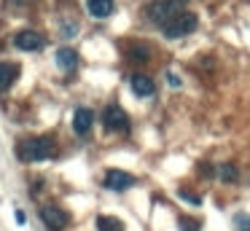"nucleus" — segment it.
Here are the masks:
<instances>
[{"mask_svg": "<svg viewBox=\"0 0 250 231\" xmlns=\"http://www.w3.org/2000/svg\"><path fill=\"white\" fill-rule=\"evenodd\" d=\"M188 0H153V3L146 5V16L153 21V24L164 27L169 19H175L178 14H183Z\"/></svg>", "mask_w": 250, "mask_h": 231, "instance_id": "f257e3e1", "label": "nucleus"}, {"mask_svg": "<svg viewBox=\"0 0 250 231\" xmlns=\"http://www.w3.org/2000/svg\"><path fill=\"white\" fill-rule=\"evenodd\" d=\"M54 156V140L51 137H30L19 145V159L22 161H43Z\"/></svg>", "mask_w": 250, "mask_h": 231, "instance_id": "f03ea898", "label": "nucleus"}, {"mask_svg": "<svg viewBox=\"0 0 250 231\" xmlns=\"http://www.w3.org/2000/svg\"><path fill=\"white\" fill-rule=\"evenodd\" d=\"M199 27V19H196V14H191V11H183V14H178L175 19H169L167 24L162 27L164 35L167 38H183V35H191V32Z\"/></svg>", "mask_w": 250, "mask_h": 231, "instance_id": "7ed1b4c3", "label": "nucleus"}, {"mask_svg": "<svg viewBox=\"0 0 250 231\" xmlns=\"http://www.w3.org/2000/svg\"><path fill=\"white\" fill-rule=\"evenodd\" d=\"M103 121L110 132H129V116L124 113V107L119 105H108L103 113Z\"/></svg>", "mask_w": 250, "mask_h": 231, "instance_id": "20e7f679", "label": "nucleus"}, {"mask_svg": "<svg viewBox=\"0 0 250 231\" xmlns=\"http://www.w3.org/2000/svg\"><path fill=\"white\" fill-rule=\"evenodd\" d=\"M41 218H43V223L49 226L51 231H62L67 226V212L62 207H57V204H46L43 210H41Z\"/></svg>", "mask_w": 250, "mask_h": 231, "instance_id": "39448f33", "label": "nucleus"}, {"mask_svg": "<svg viewBox=\"0 0 250 231\" xmlns=\"http://www.w3.org/2000/svg\"><path fill=\"white\" fill-rule=\"evenodd\" d=\"M14 46L22 48V51H38L41 46H43V35L35 30H22L14 35Z\"/></svg>", "mask_w": 250, "mask_h": 231, "instance_id": "423d86ee", "label": "nucleus"}, {"mask_svg": "<svg viewBox=\"0 0 250 231\" xmlns=\"http://www.w3.org/2000/svg\"><path fill=\"white\" fill-rule=\"evenodd\" d=\"M132 186H135V177L124 169H108V175H105V188H110V191H126Z\"/></svg>", "mask_w": 250, "mask_h": 231, "instance_id": "0eeeda50", "label": "nucleus"}, {"mask_svg": "<svg viewBox=\"0 0 250 231\" xmlns=\"http://www.w3.org/2000/svg\"><path fill=\"white\" fill-rule=\"evenodd\" d=\"M129 86H132V91H135L137 97H151L153 91H156V84H153L148 75H143V73H135V75H132Z\"/></svg>", "mask_w": 250, "mask_h": 231, "instance_id": "6e6552de", "label": "nucleus"}, {"mask_svg": "<svg viewBox=\"0 0 250 231\" xmlns=\"http://www.w3.org/2000/svg\"><path fill=\"white\" fill-rule=\"evenodd\" d=\"M92 124H94V113L89 110V107H78L76 116H73V129H76V134H89Z\"/></svg>", "mask_w": 250, "mask_h": 231, "instance_id": "1a4fd4ad", "label": "nucleus"}, {"mask_svg": "<svg viewBox=\"0 0 250 231\" xmlns=\"http://www.w3.org/2000/svg\"><path fill=\"white\" fill-rule=\"evenodd\" d=\"M86 8H89V14H92V16L105 19V16L113 14L116 3H113V0H86Z\"/></svg>", "mask_w": 250, "mask_h": 231, "instance_id": "9d476101", "label": "nucleus"}, {"mask_svg": "<svg viewBox=\"0 0 250 231\" xmlns=\"http://www.w3.org/2000/svg\"><path fill=\"white\" fill-rule=\"evenodd\" d=\"M17 75H19V64H14V62H0V91H6L8 86L17 81Z\"/></svg>", "mask_w": 250, "mask_h": 231, "instance_id": "9b49d317", "label": "nucleus"}, {"mask_svg": "<svg viewBox=\"0 0 250 231\" xmlns=\"http://www.w3.org/2000/svg\"><path fill=\"white\" fill-rule=\"evenodd\" d=\"M126 57H129L132 62H148V59H151V46L135 41V43H129V46H126Z\"/></svg>", "mask_w": 250, "mask_h": 231, "instance_id": "f8f14e48", "label": "nucleus"}, {"mask_svg": "<svg viewBox=\"0 0 250 231\" xmlns=\"http://www.w3.org/2000/svg\"><path fill=\"white\" fill-rule=\"evenodd\" d=\"M57 64H60L62 70H76L78 54L73 51V48H60V51H57Z\"/></svg>", "mask_w": 250, "mask_h": 231, "instance_id": "ddd939ff", "label": "nucleus"}, {"mask_svg": "<svg viewBox=\"0 0 250 231\" xmlns=\"http://www.w3.org/2000/svg\"><path fill=\"white\" fill-rule=\"evenodd\" d=\"M97 231H124V226H121V220H116V218L100 215L97 218Z\"/></svg>", "mask_w": 250, "mask_h": 231, "instance_id": "4468645a", "label": "nucleus"}, {"mask_svg": "<svg viewBox=\"0 0 250 231\" xmlns=\"http://www.w3.org/2000/svg\"><path fill=\"white\" fill-rule=\"evenodd\" d=\"M215 175L221 177L223 183H234V180H237V167H234V164H221Z\"/></svg>", "mask_w": 250, "mask_h": 231, "instance_id": "2eb2a0df", "label": "nucleus"}, {"mask_svg": "<svg viewBox=\"0 0 250 231\" xmlns=\"http://www.w3.org/2000/svg\"><path fill=\"white\" fill-rule=\"evenodd\" d=\"M234 226H237L239 231H250V218L248 215H237V218H234Z\"/></svg>", "mask_w": 250, "mask_h": 231, "instance_id": "dca6fc26", "label": "nucleus"}, {"mask_svg": "<svg viewBox=\"0 0 250 231\" xmlns=\"http://www.w3.org/2000/svg\"><path fill=\"white\" fill-rule=\"evenodd\" d=\"M180 196H183L186 202H191V204H202V196H194V193H188V188H180Z\"/></svg>", "mask_w": 250, "mask_h": 231, "instance_id": "f3484780", "label": "nucleus"}, {"mask_svg": "<svg viewBox=\"0 0 250 231\" xmlns=\"http://www.w3.org/2000/svg\"><path fill=\"white\" fill-rule=\"evenodd\" d=\"M167 81H169V86H180V78L175 73H167Z\"/></svg>", "mask_w": 250, "mask_h": 231, "instance_id": "a211bd4d", "label": "nucleus"}, {"mask_svg": "<svg viewBox=\"0 0 250 231\" xmlns=\"http://www.w3.org/2000/svg\"><path fill=\"white\" fill-rule=\"evenodd\" d=\"M33 0H8V5H17V8H22V5H30Z\"/></svg>", "mask_w": 250, "mask_h": 231, "instance_id": "6ab92c4d", "label": "nucleus"}, {"mask_svg": "<svg viewBox=\"0 0 250 231\" xmlns=\"http://www.w3.org/2000/svg\"><path fill=\"white\" fill-rule=\"evenodd\" d=\"M24 220H27V218H24V212H22V210H17V223H24Z\"/></svg>", "mask_w": 250, "mask_h": 231, "instance_id": "aec40b11", "label": "nucleus"}]
</instances>
